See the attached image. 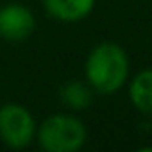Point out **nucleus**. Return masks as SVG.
Wrapping results in <instances>:
<instances>
[{"instance_id": "obj_1", "label": "nucleus", "mask_w": 152, "mask_h": 152, "mask_svg": "<svg viewBox=\"0 0 152 152\" xmlns=\"http://www.w3.org/2000/svg\"><path fill=\"white\" fill-rule=\"evenodd\" d=\"M86 79L88 84L102 93H113L120 90L129 75V57L127 52L111 41L97 45L86 59Z\"/></svg>"}, {"instance_id": "obj_2", "label": "nucleus", "mask_w": 152, "mask_h": 152, "mask_svg": "<svg viewBox=\"0 0 152 152\" xmlns=\"http://www.w3.org/2000/svg\"><path fill=\"white\" fill-rule=\"evenodd\" d=\"M86 138L84 124L72 115H52L38 129V141L47 152H75Z\"/></svg>"}, {"instance_id": "obj_3", "label": "nucleus", "mask_w": 152, "mask_h": 152, "mask_svg": "<svg viewBox=\"0 0 152 152\" xmlns=\"http://www.w3.org/2000/svg\"><path fill=\"white\" fill-rule=\"evenodd\" d=\"M36 134V124L27 107L6 104L0 107V140L13 148L27 147Z\"/></svg>"}, {"instance_id": "obj_4", "label": "nucleus", "mask_w": 152, "mask_h": 152, "mask_svg": "<svg viewBox=\"0 0 152 152\" xmlns=\"http://www.w3.org/2000/svg\"><path fill=\"white\" fill-rule=\"evenodd\" d=\"M36 29L34 15L22 4H7L0 9V38L6 41H25Z\"/></svg>"}, {"instance_id": "obj_5", "label": "nucleus", "mask_w": 152, "mask_h": 152, "mask_svg": "<svg viewBox=\"0 0 152 152\" xmlns=\"http://www.w3.org/2000/svg\"><path fill=\"white\" fill-rule=\"evenodd\" d=\"M47 13L61 22H79L95 7V0H43Z\"/></svg>"}, {"instance_id": "obj_6", "label": "nucleus", "mask_w": 152, "mask_h": 152, "mask_svg": "<svg viewBox=\"0 0 152 152\" xmlns=\"http://www.w3.org/2000/svg\"><path fill=\"white\" fill-rule=\"evenodd\" d=\"M129 97L140 113L152 116V68L140 72L131 81Z\"/></svg>"}, {"instance_id": "obj_7", "label": "nucleus", "mask_w": 152, "mask_h": 152, "mask_svg": "<svg viewBox=\"0 0 152 152\" xmlns=\"http://www.w3.org/2000/svg\"><path fill=\"white\" fill-rule=\"evenodd\" d=\"M61 100L72 107V109H86L91 100H93V93L91 88L81 81H70L61 88Z\"/></svg>"}]
</instances>
